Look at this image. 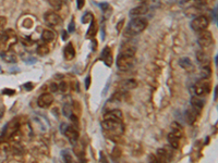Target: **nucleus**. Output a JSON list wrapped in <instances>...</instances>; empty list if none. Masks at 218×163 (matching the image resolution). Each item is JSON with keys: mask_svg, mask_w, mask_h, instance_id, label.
Returning a JSON list of instances; mask_svg holds the SVG:
<instances>
[{"mask_svg": "<svg viewBox=\"0 0 218 163\" xmlns=\"http://www.w3.org/2000/svg\"><path fill=\"white\" fill-rule=\"evenodd\" d=\"M105 135L111 140H117L125 133V124L122 122V113L118 109L109 110L104 114L101 122Z\"/></svg>", "mask_w": 218, "mask_h": 163, "instance_id": "f257e3e1", "label": "nucleus"}, {"mask_svg": "<svg viewBox=\"0 0 218 163\" xmlns=\"http://www.w3.org/2000/svg\"><path fill=\"white\" fill-rule=\"evenodd\" d=\"M147 27V20L144 19V17H137L132 19L130 21V23L127 26V31L125 33V36L128 37V38H131V37H134L135 35L142 33L144 29Z\"/></svg>", "mask_w": 218, "mask_h": 163, "instance_id": "f03ea898", "label": "nucleus"}, {"mask_svg": "<svg viewBox=\"0 0 218 163\" xmlns=\"http://www.w3.org/2000/svg\"><path fill=\"white\" fill-rule=\"evenodd\" d=\"M17 36H15L14 31L12 29H8L5 31L0 35V51L9 50L12 46L17 44Z\"/></svg>", "mask_w": 218, "mask_h": 163, "instance_id": "7ed1b4c3", "label": "nucleus"}, {"mask_svg": "<svg viewBox=\"0 0 218 163\" xmlns=\"http://www.w3.org/2000/svg\"><path fill=\"white\" fill-rule=\"evenodd\" d=\"M135 63L134 55H125V53H119V57L117 59V66L120 71H129L133 67Z\"/></svg>", "mask_w": 218, "mask_h": 163, "instance_id": "20e7f679", "label": "nucleus"}, {"mask_svg": "<svg viewBox=\"0 0 218 163\" xmlns=\"http://www.w3.org/2000/svg\"><path fill=\"white\" fill-rule=\"evenodd\" d=\"M172 131L168 135V142L173 149H178L180 146V138L182 137V128L179 124L173 123L172 124Z\"/></svg>", "mask_w": 218, "mask_h": 163, "instance_id": "39448f33", "label": "nucleus"}, {"mask_svg": "<svg viewBox=\"0 0 218 163\" xmlns=\"http://www.w3.org/2000/svg\"><path fill=\"white\" fill-rule=\"evenodd\" d=\"M211 88H212L211 81L208 78H201L194 85V93L196 96L202 97L209 94L211 93Z\"/></svg>", "mask_w": 218, "mask_h": 163, "instance_id": "423d86ee", "label": "nucleus"}, {"mask_svg": "<svg viewBox=\"0 0 218 163\" xmlns=\"http://www.w3.org/2000/svg\"><path fill=\"white\" fill-rule=\"evenodd\" d=\"M44 19H45L46 23L51 27H59L63 23L61 17L56 12H54V11H47L45 13V15H44Z\"/></svg>", "mask_w": 218, "mask_h": 163, "instance_id": "0eeeda50", "label": "nucleus"}, {"mask_svg": "<svg viewBox=\"0 0 218 163\" xmlns=\"http://www.w3.org/2000/svg\"><path fill=\"white\" fill-rule=\"evenodd\" d=\"M208 24H209L208 19H207L206 17H204V15H201V17H196L195 19L192 20L191 27L194 32L200 33V32L206 29L207 26H208Z\"/></svg>", "mask_w": 218, "mask_h": 163, "instance_id": "6e6552de", "label": "nucleus"}, {"mask_svg": "<svg viewBox=\"0 0 218 163\" xmlns=\"http://www.w3.org/2000/svg\"><path fill=\"white\" fill-rule=\"evenodd\" d=\"M213 35L211 32L204 29V31L200 32L199 38H197V44L202 48H208L209 46L213 44Z\"/></svg>", "mask_w": 218, "mask_h": 163, "instance_id": "1a4fd4ad", "label": "nucleus"}, {"mask_svg": "<svg viewBox=\"0 0 218 163\" xmlns=\"http://www.w3.org/2000/svg\"><path fill=\"white\" fill-rule=\"evenodd\" d=\"M137 82L133 78L123 79L120 83H118V89H119V91H122V93H127L129 90H132V89L137 88Z\"/></svg>", "mask_w": 218, "mask_h": 163, "instance_id": "9d476101", "label": "nucleus"}, {"mask_svg": "<svg viewBox=\"0 0 218 163\" xmlns=\"http://www.w3.org/2000/svg\"><path fill=\"white\" fill-rule=\"evenodd\" d=\"M63 134L67 136V138L69 139V142L73 145L77 144V142L80 138L79 131L73 126H65V130L63 131Z\"/></svg>", "mask_w": 218, "mask_h": 163, "instance_id": "9b49d317", "label": "nucleus"}, {"mask_svg": "<svg viewBox=\"0 0 218 163\" xmlns=\"http://www.w3.org/2000/svg\"><path fill=\"white\" fill-rule=\"evenodd\" d=\"M53 102H54V96L50 93L42 94L38 97V100H37V104L41 108H48V107H50L53 104Z\"/></svg>", "mask_w": 218, "mask_h": 163, "instance_id": "f8f14e48", "label": "nucleus"}, {"mask_svg": "<svg viewBox=\"0 0 218 163\" xmlns=\"http://www.w3.org/2000/svg\"><path fill=\"white\" fill-rule=\"evenodd\" d=\"M19 128H20V121H19V119H14V120H12L11 122H9L7 124L6 128L3 130V135L10 137L12 134H13V133L17 132Z\"/></svg>", "mask_w": 218, "mask_h": 163, "instance_id": "ddd939ff", "label": "nucleus"}, {"mask_svg": "<svg viewBox=\"0 0 218 163\" xmlns=\"http://www.w3.org/2000/svg\"><path fill=\"white\" fill-rule=\"evenodd\" d=\"M101 58V61H103L107 66H110V65L113 64V52H111V49L109 48L108 46H106L105 48L103 49Z\"/></svg>", "mask_w": 218, "mask_h": 163, "instance_id": "4468645a", "label": "nucleus"}, {"mask_svg": "<svg viewBox=\"0 0 218 163\" xmlns=\"http://www.w3.org/2000/svg\"><path fill=\"white\" fill-rule=\"evenodd\" d=\"M147 11H149V7L145 5H141V6H137V7L133 8V9L130 11V15H131L132 17H142V15L146 14Z\"/></svg>", "mask_w": 218, "mask_h": 163, "instance_id": "2eb2a0df", "label": "nucleus"}, {"mask_svg": "<svg viewBox=\"0 0 218 163\" xmlns=\"http://www.w3.org/2000/svg\"><path fill=\"white\" fill-rule=\"evenodd\" d=\"M1 58H2V60L5 61V62H8V63H15L18 60L17 55L11 50H5L1 53Z\"/></svg>", "mask_w": 218, "mask_h": 163, "instance_id": "dca6fc26", "label": "nucleus"}, {"mask_svg": "<svg viewBox=\"0 0 218 163\" xmlns=\"http://www.w3.org/2000/svg\"><path fill=\"white\" fill-rule=\"evenodd\" d=\"M199 112L200 110L193 108V107H192V109H189V110L187 111V122L189 123V124H193V123L196 121Z\"/></svg>", "mask_w": 218, "mask_h": 163, "instance_id": "f3484780", "label": "nucleus"}, {"mask_svg": "<svg viewBox=\"0 0 218 163\" xmlns=\"http://www.w3.org/2000/svg\"><path fill=\"white\" fill-rule=\"evenodd\" d=\"M63 53H65V60H68V61L72 60V59L75 57L74 47H73V45H72L71 43L67 45V47L65 48V51H63Z\"/></svg>", "mask_w": 218, "mask_h": 163, "instance_id": "a211bd4d", "label": "nucleus"}, {"mask_svg": "<svg viewBox=\"0 0 218 163\" xmlns=\"http://www.w3.org/2000/svg\"><path fill=\"white\" fill-rule=\"evenodd\" d=\"M135 52H137V48L131 44H125L121 46V49H120V53H125V55H135Z\"/></svg>", "mask_w": 218, "mask_h": 163, "instance_id": "6ab92c4d", "label": "nucleus"}, {"mask_svg": "<svg viewBox=\"0 0 218 163\" xmlns=\"http://www.w3.org/2000/svg\"><path fill=\"white\" fill-rule=\"evenodd\" d=\"M204 104H205V101H204L200 96H194L191 98V106L193 107V108H195V109H197V110L201 111L202 109H203Z\"/></svg>", "mask_w": 218, "mask_h": 163, "instance_id": "aec40b11", "label": "nucleus"}, {"mask_svg": "<svg viewBox=\"0 0 218 163\" xmlns=\"http://www.w3.org/2000/svg\"><path fill=\"white\" fill-rule=\"evenodd\" d=\"M196 59H197V61H199L200 64H202L203 66H208L209 65V59L207 58V55H205L203 51H197Z\"/></svg>", "mask_w": 218, "mask_h": 163, "instance_id": "412c9836", "label": "nucleus"}, {"mask_svg": "<svg viewBox=\"0 0 218 163\" xmlns=\"http://www.w3.org/2000/svg\"><path fill=\"white\" fill-rule=\"evenodd\" d=\"M42 39L45 43H51L55 39V33L50 29H45L42 34Z\"/></svg>", "mask_w": 218, "mask_h": 163, "instance_id": "4be33fe9", "label": "nucleus"}, {"mask_svg": "<svg viewBox=\"0 0 218 163\" xmlns=\"http://www.w3.org/2000/svg\"><path fill=\"white\" fill-rule=\"evenodd\" d=\"M157 161H161V162H167L170 159V154H168L166 149H159L157 151Z\"/></svg>", "mask_w": 218, "mask_h": 163, "instance_id": "5701e85b", "label": "nucleus"}, {"mask_svg": "<svg viewBox=\"0 0 218 163\" xmlns=\"http://www.w3.org/2000/svg\"><path fill=\"white\" fill-rule=\"evenodd\" d=\"M179 63L184 70H188V71H192V70H193V64H192L191 60H190L189 58H182V59L179 61Z\"/></svg>", "mask_w": 218, "mask_h": 163, "instance_id": "b1692460", "label": "nucleus"}, {"mask_svg": "<svg viewBox=\"0 0 218 163\" xmlns=\"http://www.w3.org/2000/svg\"><path fill=\"white\" fill-rule=\"evenodd\" d=\"M91 23H92V25H91V27H89V32H87V35H86L87 38H92V37H94L96 34H97V31H98V25H97V23H96L95 21H92Z\"/></svg>", "mask_w": 218, "mask_h": 163, "instance_id": "393cba45", "label": "nucleus"}, {"mask_svg": "<svg viewBox=\"0 0 218 163\" xmlns=\"http://www.w3.org/2000/svg\"><path fill=\"white\" fill-rule=\"evenodd\" d=\"M37 53L39 55H46L47 53H49V47L46 44H43V45H39L38 48H37Z\"/></svg>", "mask_w": 218, "mask_h": 163, "instance_id": "a878e982", "label": "nucleus"}, {"mask_svg": "<svg viewBox=\"0 0 218 163\" xmlns=\"http://www.w3.org/2000/svg\"><path fill=\"white\" fill-rule=\"evenodd\" d=\"M48 3L56 10L61 9L62 7V0H48Z\"/></svg>", "mask_w": 218, "mask_h": 163, "instance_id": "bb28decb", "label": "nucleus"}, {"mask_svg": "<svg viewBox=\"0 0 218 163\" xmlns=\"http://www.w3.org/2000/svg\"><path fill=\"white\" fill-rule=\"evenodd\" d=\"M93 13L91 12H86L85 14L83 15V17H82V22L83 23H91L92 21H93Z\"/></svg>", "mask_w": 218, "mask_h": 163, "instance_id": "cd10ccee", "label": "nucleus"}, {"mask_svg": "<svg viewBox=\"0 0 218 163\" xmlns=\"http://www.w3.org/2000/svg\"><path fill=\"white\" fill-rule=\"evenodd\" d=\"M101 9H103L105 17H110V11H109L110 7H109V5H108V3H103V5H101Z\"/></svg>", "mask_w": 218, "mask_h": 163, "instance_id": "c85d7f7f", "label": "nucleus"}, {"mask_svg": "<svg viewBox=\"0 0 218 163\" xmlns=\"http://www.w3.org/2000/svg\"><path fill=\"white\" fill-rule=\"evenodd\" d=\"M10 147H11V145L8 144V142H0V149L2 151H9L10 150Z\"/></svg>", "mask_w": 218, "mask_h": 163, "instance_id": "c756f323", "label": "nucleus"}, {"mask_svg": "<svg viewBox=\"0 0 218 163\" xmlns=\"http://www.w3.org/2000/svg\"><path fill=\"white\" fill-rule=\"evenodd\" d=\"M6 24H7V19L5 17H0V32L2 31L3 27L6 26Z\"/></svg>", "mask_w": 218, "mask_h": 163, "instance_id": "7c9ffc66", "label": "nucleus"}, {"mask_svg": "<svg viewBox=\"0 0 218 163\" xmlns=\"http://www.w3.org/2000/svg\"><path fill=\"white\" fill-rule=\"evenodd\" d=\"M84 3H85V0H77V9H80V10H81L82 8L84 7Z\"/></svg>", "mask_w": 218, "mask_h": 163, "instance_id": "2f4dec72", "label": "nucleus"}, {"mask_svg": "<svg viewBox=\"0 0 218 163\" xmlns=\"http://www.w3.org/2000/svg\"><path fill=\"white\" fill-rule=\"evenodd\" d=\"M3 94H7V95H14V90H12V89H3Z\"/></svg>", "mask_w": 218, "mask_h": 163, "instance_id": "473e14b6", "label": "nucleus"}, {"mask_svg": "<svg viewBox=\"0 0 218 163\" xmlns=\"http://www.w3.org/2000/svg\"><path fill=\"white\" fill-rule=\"evenodd\" d=\"M123 25H125V21L122 20L121 22H119V25H117V31H118V32L121 31V28H122Z\"/></svg>", "mask_w": 218, "mask_h": 163, "instance_id": "72a5a7b5", "label": "nucleus"}, {"mask_svg": "<svg viewBox=\"0 0 218 163\" xmlns=\"http://www.w3.org/2000/svg\"><path fill=\"white\" fill-rule=\"evenodd\" d=\"M74 28H75L74 22H73V20H72L71 23H70V26H69V32H73V31H74Z\"/></svg>", "mask_w": 218, "mask_h": 163, "instance_id": "f704fd0d", "label": "nucleus"}, {"mask_svg": "<svg viewBox=\"0 0 218 163\" xmlns=\"http://www.w3.org/2000/svg\"><path fill=\"white\" fill-rule=\"evenodd\" d=\"M89 83H91V77H86V79H85V87H86V89H89Z\"/></svg>", "mask_w": 218, "mask_h": 163, "instance_id": "c9c22d12", "label": "nucleus"}, {"mask_svg": "<svg viewBox=\"0 0 218 163\" xmlns=\"http://www.w3.org/2000/svg\"><path fill=\"white\" fill-rule=\"evenodd\" d=\"M24 87L27 89V90H30V89L33 88V85H32V83H26V84L24 85Z\"/></svg>", "mask_w": 218, "mask_h": 163, "instance_id": "e433bc0d", "label": "nucleus"}, {"mask_svg": "<svg viewBox=\"0 0 218 163\" xmlns=\"http://www.w3.org/2000/svg\"><path fill=\"white\" fill-rule=\"evenodd\" d=\"M5 112V110H3V109H0V119L2 118V113Z\"/></svg>", "mask_w": 218, "mask_h": 163, "instance_id": "4c0bfd02", "label": "nucleus"}, {"mask_svg": "<svg viewBox=\"0 0 218 163\" xmlns=\"http://www.w3.org/2000/svg\"><path fill=\"white\" fill-rule=\"evenodd\" d=\"M217 99V86L215 87V100Z\"/></svg>", "mask_w": 218, "mask_h": 163, "instance_id": "58836bf2", "label": "nucleus"}, {"mask_svg": "<svg viewBox=\"0 0 218 163\" xmlns=\"http://www.w3.org/2000/svg\"><path fill=\"white\" fill-rule=\"evenodd\" d=\"M0 73H1V69H0Z\"/></svg>", "mask_w": 218, "mask_h": 163, "instance_id": "ea45409f", "label": "nucleus"}]
</instances>
